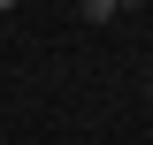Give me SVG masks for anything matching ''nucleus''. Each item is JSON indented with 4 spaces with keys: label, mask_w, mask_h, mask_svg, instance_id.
Here are the masks:
<instances>
[{
    "label": "nucleus",
    "mask_w": 153,
    "mask_h": 145,
    "mask_svg": "<svg viewBox=\"0 0 153 145\" xmlns=\"http://www.w3.org/2000/svg\"><path fill=\"white\" fill-rule=\"evenodd\" d=\"M0 8H16V0H0Z\"/></svg>",
    "instance_id": "nucleus-2"
},
{
    "label": "nucleus",
    "mask_w": 153,
    "mask_h": 145,
    "mask_svg": "<svg viewBox=\"0 0 153 145\" xmlns=\"http://www.w3.org/2000/svg\"><path fill=\"white\" fill-rule=\"evenodd\" d=\"M84 8V23H107V16H123V8H138V0H76Z\"/></svg>",
    "instance_id": "nucleus-1"
}]
</instances>
